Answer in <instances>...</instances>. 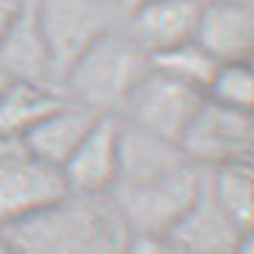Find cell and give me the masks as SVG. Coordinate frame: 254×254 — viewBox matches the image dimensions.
I'll return each instance as SVG.
<instances>
[{"mask_svg": "<svg viewBox=\"0 0 254 254\" xmlns=\"http://www.w3.org/2000/svg\"><path fill=\"white\" fill-rule=\"evenodd\" d=\"M184 157L198 169H216L222 163L252 160L254 113L231 110L213 101H201L198 113L178 139Z\"/></svg>", "mask_w": 254, "mask_h": 254, "instance_id": "8992f818", "label": "cell"}, {"mask_svg": "<svg viewBox=\"0 0 254 254\" xmlns=\"http://www.w3.org/2000/svg\"><path fill=\"white\" fill-rule=\"evenodd\" d=\"M6 83H9V80H6V74L0 71V92H3V86H6Z\"/></svg>", "mask_w": 254, "mask_h": 254, "instance_id": "603a6c76", "label": "cell"}, {"mask_svg": "<svg viewBox=\"0 0 254 254\" xmlns=\"http://www.w3.org/2000/svg\"><path fill=\"white\" fill-rule=\"evenodd\" d=\"M184 163H190V160L184 157L178 142L154 136L142 127L127 125L119 119V175H116V184L157 178V175L178 169Z\"/></svg>", "mask_w": 254, "mask_h": 254, "instance_id": "5bb4252c", "label": "cell"}, {"mask_svg": "<svg viewBox=\"0 0 254 254\" xmlns=\"http://www.w3.org/2000/svg\"><path fill=\"white\" fill-rule=\"evenodd\" d=\"M65 101L60 86L9 80L0 92V136L21 139L30 127H36L48 113H54Z\"/></svg>", "mask_w": 254, "mask_h": 254, "instance_id": "9a60e30c", "label": "cell"}, {"mask_svg": "<svg viewBox=\"0 0 254 254\" xmlns=\"http://www.w3.org/2000/svg\"><path fill=\"white\" fill-rule=\"evenodd\" d=\"M33 6L57 80L92 42H98L107 30L119 27V6L113 0H33Z\"/></svg>", "mask_w": 254, "mask_h": 254, "instance_id": "277c9868", "label": "cell"}, {"mask_svg": "<svg viewBox=\"0 0 254 254\" xmlns=\"http://www.w3.org/2000/svg\"><path fill=\"white\" fill-rule=\"evenodd\" d=\"M148 65H151L157 74H166V77H172V80H178V83H184V86H192V89L204 92L207 83L213 80L219 63H216L204 48H198L190 39V42H181V45H175V48H166V51L151 54V57H148Z\"/></svg>", "mask_w": 254, "mask_h": 254, "instance_id": "e0dca14e", "label": "cell"}, {"mask_svg": "<svg viewBox=\"0 0 254 254\" xmlns=\"http://www.w3.org/2000/svg\"><path fill=\"white\" fill-rule=\"evenodd\" d=\"M240 234L231 219L219 210L213 195L207 192V181L201 187L198 201L187 210V216L166 234V240L187 254H231V249L240 243Z\"/></svg>", "mask_w": 254, "mask_h": 254, "instance_id": "4fadbf2b", "label": "cell"}, {"mask_svg": "<svg viewBox=\"0 0 254 254\" xmlns=\"http://www.w3.org/2000/svg\"><path fill=\"white\" fill-rule=\"evenodd\" d=\"M98 119H101V113L65 98L54 113H48L36 127H30L21 136V142L42 163H48L54 169H63V163L74 154V148L83 142V136L92 130V125Z\"/></svg>", "mask_w": 254, "mask_h": 254, "instance_id": "7c38bea8", "label": "cell"}, {"mask_svg": "<svg viewBox=\"0 0 254 254\" xmlns=\"http://www.w3.org/2000/svg\"><path fill=\"white\" fill-rule=\"evenodd\" d=\"M113 3H116V0H113Z\"/></svg>", "mask_w": 254, "mask_h": 254, "instance_id": "cb8c5ba5", "label": "cell"}, {"mask_svg": "<svg viewBox=\"0 0 254 254\" xmlns=\"http://www.w3.org/2000/svg\"><path fill=\"white\" fill-rule=\"evenodd\" d=\"M201 0H142L125 12V30L130 39L151 57L157 51L175 48L195 36Z\"/></svg>", "mask_w": 254, "mask_h": 254, "instance_id": "8fae6325", "label": "cell"}, {"mask_svg": "<svg viewBox=\"0 0 254 254\" xmlns=\"http://www.w3.org/2000/svg\"><path fill=\"white\" fill-rule=\"evenodd\" d=\"M18 254H125L130 231L110 195H68L0 228Z\"/></svg>", "mask_w": 254, "mask_h": 254, "instance_id": "6da1fadb", "label": "cell"}, {"mask_svg": "<svg viewBox=\"0 0 254 254\" xmlns=\"http://www.w3.org/2000/svg\"><path fill=\"white\" fill-rule=\"evenodd\" d=\"M0 71L6 74V80L60 86L48 45H45V36L39 30V21H36L33 0L21 3V9L15 12L12 24L6 27L3 39H0Z\"/></svg>", "mask_w": 254, "mask_h": 254, "instance_id": "30bf717a", "label": "cell"}, {"mask_svg": "<svg viewBox=\"0 0 254 254\" xmlns=\"http://www.w3.org/2000/svg\"><path fill=\"white\" fill-rule=\"evenodd\" d=\"M204 187V169L184 163L157 178L113 184L107 192L119 210L130 237H166L198 201Z\"/></svg>", "mask_w": 254, "mask_h": 254, "instance_id": "3957f363", "label": "cell"}, {"mask_svg": "<svg viewBox=\"0 0 254 254\" xmlns=\"http://www.w3.org/2000/svg\"><path fill=\"white\" fill-rule=\"evenodd\" d=\"M207 192L219 204V210L231 219L240 234H252L254 228V166L243 163H222L216 169H204Z\"/></svg>", "mask_w": 254, "mask_h": 254, "instance_id": "2e32d148", "label": "cell"}, {"mask_svg": "<svg viewBox=\"0 0 254 254\" xmlns=\"http://www.w3.org/2000/svg\"><path fill=\"white\" fill-rule=\"evenodd\" d=\"M68 195H107L119 175V116H101L60 169Z\"/></svg>", "mask_w": 254, "mask_h": 254, "instance_id": "ba28073f", "label": "cell"}, {"mask_svg": "<svg viewBox=\"0 0 254 254\" xmlns=\"http://www.w3.org/2000/svg\"><path fill=\"white\" fill-rule=\"evenodd\" d=\"M231 254H254V240H252V234L240 237V243L231 249Z\"/></svg>", "mask_w": 254, "mask_h": 254, "instance_id": "ffe728a7", "label": "cell"}, {"mask_svg": "<svg viewBox=\"0 0 254 254\" xmlns=\"http://www.w3.org/2000/svg\"><path fill=\"white\" fill-rule=\"evenodd\" d=\"M204 98L231 110L254 113V68L252 63H219Z\"/></svg>", "mask_w": 254, "mask_h": 254, "instance_id": "ac0fdd59", "label": "cell"}, {"mask_svg": "<svg viewBox=\"0 0 254 254\" xmlns=\"http://www.w3.org/2000/svg\"><path fill=\"white\" fill-rule=\"evenodd\" d=\"M201 101H204V92L184 86L166 74H157L148 65V74L127 95L125 107L119 110V119L127 125L142 127L154 136L178 142L187 125L192 122V116L198 113Z\"/></svg>", "mask_w": 254, "mask_h": 254, "instance_id": "52a82bcc", "label": "cell"}, {"mask_svg": "<svg viewBox=\"0 0 254 254\" xmlns=\"http://www.w3.org/2000/svg\"><path fill=\"white\" fill-rule=\"evenodd\" d=\"M192 42L216 63H252L254 12L246 0H201Z\"/></svg>", "mask_w": 254, "mask_h": 254, "instance_id": "9c48e42d", "label": "cell"}, {"mask_svg": "<svg viewBox=\"0 0 254 254\" xmlns=\"http://www.w3.org/2000/svg\"><path fill=\"white\" fill-rule=\"evenodd\" d=\"M139 3H142V0H116V6H119L122 12H130V9H133V6H139Z\"/></svg>", "mask_w": 254, "mask_h": 254, "instance_id": "44dd1931", "label": "cell"}, {"mask_svg": "<svg viewBox=\"0 0 254 254\" xmlns=\"http://www.w3.org/2000/svg\"><path fill=\"white\" fill-rule=\"evenodd\" d=\"M63 195L60 169L42 163L21 139L0 136V228L60 201Z\"/></svg>", "mask_w": 254, "mask_h": 254, "instance_id": "5b68a950", "label": "cell"}, {"mask_svg": "<svg viewBox=\"0 0 254 254\" xmlns=\"http://www.w3.org/2000/svg\"><path fill=\"white\" fill-rule=\"evenodd\" d=\"M145 74L148 54L130 39L125 27H113L68 65L60 77V89L74 104L101 116H119L127 95Z\"/></svg>", "mask_w": 254, "mask_h": 254, "instance_id": "7a4b0ae2", "label": "cell"}, {"mask_svg": "<svg viewBox=\"0 0 254 254\" xmlns=\"http://www.w3.org/2000/svg\"><path fill=\"white\" fill-rule=\"evenodd\" d=\"M0 254H18L15 249H12V243H9V240H6L3 234H0Z\"/></svg>", "mask_w": 254, "mask_h": 254, "instance_id": "7402d4cb", "label": "cell"}, {"mask_svg": "<svg viewBox=\"0 0 254 254\" xmlns=\"http://www.w3.org/2000/svg\"><path fill=\"white\" fill-rule=\"evenodd\" d=\"M21 3H24V0H0V39H3V33H6V27L12 24V18H15V12L21 9Z\"/></svg>", "mask_w": 254, "mask_h": 254, "instance_id": "d6986e66", "label": "cell"}]
</instances>
